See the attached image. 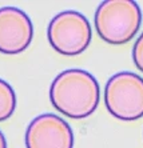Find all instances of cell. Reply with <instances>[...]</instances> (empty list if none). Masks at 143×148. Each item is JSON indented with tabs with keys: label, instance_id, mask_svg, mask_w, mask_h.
Instances as JSON below:
<instances>
[{
	"label": "cell",
	"instance_id": "6da1fadb",
	"mask_svg": "<svg viewBox=\"0 0 143 148\" xmlns=\"http://www.w3.org/2000/svg\"><path fill=\"white\" fill-rule=\"evenodd\" d=\"M100 99L99 83L94 75L80 68L60 72L50 87L54 108L70 119H86L95 112Z\"/></svg>",
	"mask_w": 143,
	"mask_h": 148
},
{
	"label": "cell",
	"instance_id": "7a4b0ae2",
	"mask_svg": "<svg viewBox=\"0 0 143 148\" xmlns=\"http://www.w3.org/2000/svg\"><path fill=\"white\" fill-rule=\"evenodd\" d=\"M99 38L112 45L129 43L142 24V11L133 0H106L99 4L94 17Z\"/></svg>",
	"mask_w": 143,
	"mask_h": 148
},
{
	"label": "cell",
	"instance_id": "3957f363",
	"mask_svg": "<svg viewBox=\"0 0 143 148\" xmlns=\"http://www.w3.org/2000/svg\"><path fill=\"white\" fill-rule=\"evenodd\" d=\"M104 104L119 120L134 121L143 117V77L130 71L112 75L104 88Z\"/></svg>",
	"mask_w": 143,
	"mask_h": 148
},
{
	"label": "cell",
	"instance_id": "277c9868",
	"mask_svg": "<svg viewBox=\"0 0 143 148\" xmlns=\"http://www.w3.org/2000/svg\"><path fill=\"white\" fill-rule=\"evenodd\" d=\"M47 38L51 47L60 55H80L88 48L92 39L91 24L78 11H63L50 21Z\"/></svg>",
	"mask_w": 143,
	"mask_h": 148
},
{
	"label": "cell",
	"instance_id": "5b68a950",
	"mask_svg": "<svg viewBox=\"0 0 143 148\" xmlns=\"http://www.w3.org/2000/svg\"><path fill=\"white\" fill-rule=\"evenodd\" d=\"M27 148H74L70 124L54 114H42L32 119L25 131Z\"/></svg>",
	"mask_w": 143,
	"mask_h": 148
},
{
	"label": "cell",
	"instance_id": "8992f818",
	"mask_svg": "<svg viewBox=\"0 0 143 148\" xmlns=\"http://www.w3.org/2000/svg\"><path fill=\"white\" fill-rule=\"evenodd\" d=\"M34 25L27 14L16 7L0 8V52L18 55L30 47Z\"/></svg>",
	"mask_w": 143,
	"mask_h": 148
},
{
	"label": "cell",
	"instance_id": "52a82bcc",
	"mask_svg": "<svg viewBox=\"0 0 143 148\" xmlns=\"http://www.w3.org/2000/svg\"><path fill=\"white\" fill-rule=\"evenodd\" d=\"M16 110V93L6 80L0 79V121H6Z\"/></svg>",
	"mask_w": 143,
	"mask_h": 148
},
{
	"label": "cell",
	"instance_id": "ba28073f",
	"mask_svg": "<svg viewBox=\"0 0 143 148\" xmlns=\"http://www.w3.org/2000/svg\"><path fill=\"white\" fill-rule=\"evenodd\" d=\"M133 60L136 68L139 69L140 72H143V32L140 36L136 39L135 44L133 48Z\"/></svg>",
	"mask_w": 143,
	"mask_h": 148
},
{
	"label": "cell",
	"instance_id": "9c48e42d",
	"mask_svg": "<svg viewBox=\"0 0 143 148\" xmlns=\"http://www.w3.org/2000/svg\"><path fill=\"white\" fill-rule=\"evenodd\" d=\"M0 148H7V140L1 131H0Z\"/></svg>",
	"mask_w": 143,
	"mask_h": 148
}]
</instances>
